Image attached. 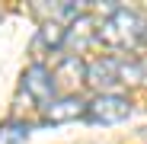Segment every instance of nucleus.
I'll return each instance as SVG.
<instances>
[{"instance_id":"1","label":"nucleus","mask_w":147,"mask_h":144,"mask_svg":"<svg viewBox=\"0 0 147 144\" xmlns=\"http://www.w3.org/2000/svg\"><path fill=\"white\" fill-rule=\"evenodd\" d=\"M96 42H102L109 48H125L134 51L147 42V19L138 10L115 7L102 22H96Z\"/></svg>"},{"instance_id":"2","label":"nucleus","mask_w":147,"mask_h":144,"mask_svg":"<svg viewBox=\"0 0 147 144\" xmlns=\"http://www.w3.org/2000/svg\"><path fill=\"white\" fill-rule=\"evenodd\" d=\"M128 115H131V99L125 93H96L83 112V118L93 125H118Z\"/></svg>"},{"instance_id":"3","label":"nucleus","mask_w":147,"mask_h":144,"mask_svg":"<svg viewBox=\"0 0 147 144\" xmlns=\"http://www.w3.org/2000/svg\"><path fill=\"white\" fill-rule=\"evenodd\" d=\"M22 93L29 96L35 106H45L55 99V80H51V67H45L42 61L29 64L22 70Z\"/></svg>"},{"instance_id":"4","label":"nucleus","mask_w":147,"mask_h":144,"mask_svg":"<svg viewBox=\"0 0 147 144\" xmlns=\"http://www.w3.org/2000/svg\"><path fill=\"white\" fill-rule=\"evenodd\" d=\"M86 112V99L74 96H55L51 103L42 106V125H64V122H77Z\"/></svg>"},{"instance_id":"5","label":"nucleus","mask_w":147,"mask_h":144,"mask_svg":"<svg viewBox=\"0 0 147 144\" xmlns=\"http://www.w3.org/2000/svg\"><path fill=\"white\" fill-rule=\"evenodd\" d=\"M83 83H90L96 93H112V87H118V58L112 55H102L86 64V74H83Z\"/></svg>"},{"instance_id":"6","label":"nucleus","mask_w":147,"mask_h":144,"mask_svg":"<svg viewBox=\"0 0 147 144\" xmlns=\"http://www.w3.org/2000/svg\"><path fill=\"white\" fill-rule=\"evenodd\" d=\"M83 74H86V61L77 58V55H64V58L58 61V67L51 70L55 93H58V90H67L64 96H74V90L83 83Z\"/></svg>"},{"instance_id":"7","label":"nucleus","mask_w":147,"mask_h":144,"mask_svg":"<svg viewBox=\"0 0 147 144\" xmlns=\"http://www.w3.org/2000/svg\"><path fill=\"white\" fill-rule=\"evenodd\" d=\"M93 42H96V19L90 13H80L64 29V48H70V55L80 58V51H83L86 45H93Z\"/></svg>"},{"instance_id":"8","label":"nucleus","mask_w":147,"mask_h":144,"mask_svg":"<svg viewBox=\"0 0 147 144\" xmlns=\"http://www.w3.org/2000/svg\"><path fill=\"white\" fill-rule=\"evenodd\" d=\"M32 135L29 122H22V118H7V122H0V144H26Z\"/></svg>"},{"instance_id":"9","label":"nucleus","mask_w":147,"mask_h":144,"mask_svg":"<svg viewBox=\"0 0 147 144\" xmlns=\"http://www.w3.org/2000/svg\"><path fill=\"white\" fill-rule=\"evenodd\" d=\"M64 29L67 26H58V22H42V29H38V39L35 45H45V48H64Z\"/></svg>"}]
</instances>
